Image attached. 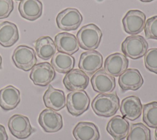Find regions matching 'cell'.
Wrapping results in <instances>:
<instances>
[{"instance_id": "obj_17", "label": "cell", "mask_w": 157, "mask_h": 140, "mask_svg": "<svg viewBox=\"0 0 157 140\" xmlns=\"http://www.w3.org/2000/svg\"><path fill=\"white\" fill-rule=\"evenodd\" d=\"M129 128L128 121L124 117L117 115L109 121L106 130L114 140H122L128 136Z\"/></svg>"}, {"instance_id": "obj_10", "label": "cell", "mask_w": 157, "mask_h": 140, "mask_svg": "<svg viewBox=\"0 0 157 140\" xmlns=\"http://www.w3.org/2000/svg\"><path fill=\"white\" fill-rule=\"evenodd\" d=\"M146 16L139 10H130L122 19L124 31L131 35H137L145 28Z\"/></svg>"}, {"instance_id": "obj_20", "label": "cell", "mask_w": 157, "mask_h": 140, "mask_svg": "<svg viewBox=\"0 0 157 140\" xmlns=\"http://www.w3.org/2000/svg\"><path fill=\"white\" fill-rule=\"evenodd\" d=\"M21 100L19 90L13 85H7L0 90V107L4 111L15 109Z\"/></svg>"}, {"instance_id": "obj_29", "label": "cell", "mask_w": 157, "mask_h": 140, "mask_svg": "<svg viewBox=\"0 0 157 140\" xmlns=\"http://www.w3.org/2000/svg\"><path fill=\"white\" fill-rule=\"evenodd\" d=\"M144 31L147 39L157 40V15L147 19Z\"/></svg>"}, {"instance_id": "obj_2", "label": "cell", "mask_w": 157, "mask_h": 140, "mask_svg": "<svg viewBox=\"0 0 157 140\" xmlns=\"http://www.w3.org/2000/svg\"><path fill=\"white\" fill-rule=\"evenodd\" d=\"M102 33L94 23H89L82 26L77 34V39L82 49L93 50L97 49L101 42Z\"/></svg>"}, {"instance_id": "obj_18", "label": "cell", "mask_w": 157, "mask_h": 140, "mask_svg": "<svg viewBox=\"0 0 157 140\" xmlns=\"http://www.w3.org/2000/svg\"><path fill=\"white\" fill-rule=\"evenodd\" d=\"M43 101L46 107L55 111L64 108L66 104V99L63 90L55 88L49 85L43 95Z\"/></svg>"}, {"instance_id": "obj_3", "label": "cell", "mask_w": 157, "mask_h": 140, "mask_svg": "<svg viewBox=\"0 0 157 140\" xmlns=\"http://www.w3.org/2000/svg\"><path fill=\"white\" fill-rule=\"evenodd\" d=\"M148 44L140 35H131L126 37L121 43V51L126 56L131 59H139L145 55Z\"/></svg>"}, {"instance_id": "obj_33", "label": "cell", "mask_w": 157, "mask_h": 140, "mask_svg": "<svg viewBox=\"0 0 157 140\" xmlns=\"http://www.w3.org/2000/svg\"><path fill=\"white\" fill-rule=\"evenodd\" d=\"M155 139L157 140V128L155 131Z\"/></svg>"}, {"instance_id": "obj_1", "label": "cell", "mask_w": 157, "mask_h": 140, "mask_svg": "<svg viewBox=\"0 0 157 140\" xmlns=\"http://www.w3.org/2000/svg\"><path fill=\"white\" fill-rule=\"evenodd\" d=\"M93 112L98 116L110 117L114 115L120 107V99L117 93H99L91 103Z\"/></svg>"}, {"instance_id": "obj_35", "label": "cell", "mask_w": 157, "mask_h": 140, "mask_svg": "<svg viewBox=\"0 0 157 140\" xmlns=\"http://www.w3.org/2000/svg\"><path fill=\"white\" fill-rule=\"evenodd\" d=\"M15 1H21V0H15Z\"/></svg>"}, {"instance_id": "obj_34", "label": "cell", "mask_w": 157, "mask_h": 140, "mask_svg": "<svg viewBox=\"0 0 157 140\" xmlns=\"http://www.w3.org/2000/svg\"><path fill=\"white\" fill-rule=\"evenodd\" d=\"M2 69V57L0 55V69Z\"/></svg>"}, {"instance_id": "obj_14", "label": "cell", "mask_w": 157, "mask_h": 140, "mask_svg": "<svg viewBox=\"0 0 157 140\" xmlns=\"http://www.w3.org/2000/svg\"><path fill=\"white\" fill-rule=\"evenodd\" d=\"M89 77L80 69H73L66 74L63 82L69 91L84 90L88 85Z\"/></svg>"}, {"instance_id": "obj_9", "label": "cell", "mask_w": 157, "mask_h": 140, "mask_svg": "<svg viewBox=\"0 0 157 140\" xmlns=\"http://www.w3.org/2000/svg\"><path fill=\"white\" fill-rule=\"evenodd\" d=\"M102 64V55L96 50H88L80 55L78 68L89 76H93L96 71L101 69Z\"/></svg>"}, {"instance_id": "obj_5", "label": "cell", "mask_w": 157, "mask_h": 140, "mask_svg": "<svg viewBox=\"0 0 157 140\" xmlns=\"http://www.w3.org/2000/svg\"><path fill=\"white\" fill-rule=\"evenodd\" d=\"M12 59L16 67L24 71L31 70L37 61L34 49L23 45H18L15 49Z\"/></svg>"}, {"instance_id": "obj_15", "label": "cell", "mask_w": 157, "mask_h": 140, "mask_svg": "<svg viewBox=\"0 0 157 140\" xmlns=\"http://www.w3.org/2000/svg\"><path fill=\"white\" fill-rule=\"evenodd\" d=\"M118 77V84L123 91L137 90L144 84V79L140 71L135 68L127 69Z\"/></svg>"}, {"instance_id": "obj_21", "label": "cell", "mask_w": 157, "mask_h": 140, "mask_svg": "<svg viewBox=\"0 0 157 140\" xmlns=\"http://www.w3.org/2000/svg\"><path fill=\"white\" fill-rule=\"evenodd\" d=\"M43 6L40 0H21L18 4V11L25 19L34 21L42 14Z\"/></svg>"}, {"instance_id": "obj_12", "label": "cell", "mask_w": 157, "mask_h": 140, "mask_svg": "<svg viewBox=\"0 0 157 140\" xmlns=\"http://www.w3.org/2000/svg\"><path fill=\"white\" fill-rule=\"evenodd\" d=\"M93 90L99 93H110L116 86L115 77L107 74L104 69L96 71L91 78Z\"/></svg>"}, {"instance_id": "obj_31", "label": "cell", "mask_w": 157, "mask_h": 140, "mask_svg": "<svg viewBox=\"0 0 157 140\" xmlns=\"http://www.w3.org/2000/svg\"><path fill=\"white\" fill-rule=\"evenodd\" d=\"M0 140H8V136L5 127L0 124Z\"/></svg>"}, {"instance_id": "obj_16", "label": "cell", "mask_w": 157, "mask_h": 140, "mask_svg": "<svg viewBox=\"0 0 157 140\" xmlns=\"http://www.w3.org/2000/svg\"><path fill=\"white\" fill-rule=\"evenodd\" d=\"M143 106L139 97L132 95L124 98L121 103L120 110L123 117L134 121L142 114Z\"/></svg>"}, {"instance_id": "obj_7", "label": "cell", "mask_w": 157, "mask_h": 140, "mask_svg": "<svg viewBox=\"0 0 157 140\" xmlns=\"http://www.w3.org/2000/svg\"><path fill=\"white\" fill-rule=\"evenodd\" d=\"M55 70L48 62L35 64L31 69L29 78L36 85L45 87L55 78Z\"/></svg>"}, {"instance_id": "obj_22", "label": "cell", "mask_w": 157, "mask_h": 140, "mask_svg": "<svg viewBox=\"0 0 157 140\" xmlns=\"http://www.w3.org/2000/svg\"><path fill=\"white\" fill-rule=\"evenodd\" d=\"M72 134L76 140H99L100 138L96 125L88 122H78L74 127Z\"/></svg>"}, {"instance_id": "obj_27", "label": "cell", "mask_w": 157, "mask_h": 140, "mask_svg": "<svg viewBox=\"0 0 157 140\" xmlns=\"http://www.w3.org/2000/svg\"><path fill=\"white\" fill-rule=\"evenodd\" d=\"M143 121L148 126L157 128V101H153L143 106Z\"/></svg>"}, {"instance_id": "obj_26", "label": "cell", "mask_w": 157, "mask_h": 140, "mask_svg": "<svg viewBox=\"0 0 157 140\" xmlns=\"http://www.w3.org/2000/svg\"><path fill=\"white\" fill-rule=\"evenodd\" d=\"M127 140H151L150 130L142 123H132L128 134Z\"/></svg>"}, {"instance_id": "obj_6", "label": "cell", "mask_w": 157, "mask_h": 140, "mask_svg": "<svg viewBox=\"0 0 157 140\" xmlns=\"http://www.w3.org/2000/svg\"><path fill=\"white\" fill-rule=\"evenodd\" d=\"M83 21V17L77 9L68 7L60 12L56 17L58 27L63 31L77 29Z\"/></svg>"}, {"instance_id": "obj_25", "label": "cell", "mask_w": 157, "mask_h": 140, "mask_svg": "<svg viewBox=\"0 0 157 140\" xmlns=\"http://www.w3.org/2000/svg\"><path fill=\"white\" fill-rule=\"evenodd\" d=\"M51 64L58 72L66 74L73 69L75 65V58L71 55L58 52L52 56Z\"/></svg>"}, {"instance_id": "obj_11", "label": "cell", "mask_w": 157, "mask_h": 140, "mask_svg": "<svg viewBox=\"0 0 157 140\" xmlns=\"http://www.w3.org/2000/svg\"><path fill=\"white\" fill-rule=\"evenodd\" d=\"M38 123L47 133H55L63 126V118L60 114L51 109H44L39 114Z\"/></svg>"}, {"instance_id": "obj_28", "label": "cell", "mask_w": 157, "mask_h": 140, "mask_svg": "<svg viewBox=\"0 0 157 140\" xmlns=\"http://www.w3.org/2000/svg\"><path fill=\"white\" fill-rule=\"evenodd\" d=\"M144 61L148 71L157 74V48L148 50L144 55Z\"/></svg>"}, {"instance_id": "obj_19", "label": "cell", "mask_w": 157, "mask_h": 140, "mask_svg": "<svg viewBox=\"0 0 157 140\" xmlns=\"http://www.w3.org/2000/svg\"><path fill=\"white\" fill-rule=\"evenodd\" d=\"M55 44L58 52L72 55L79 50V44L77 37L72 34L63 32L55 37Z\"/></svg>"}, {"instance_id": "obj_4", "label": "cell", "mask_w": 157, "mask_h": 140, "mask_svg": "<svg viewBox=\"0 0 157 140\" xmlns=\"http://www.w3.org/2000/svg\"><path fill=\"white\" fill-rule=\"evenodd\" d=\"M90 103V97L84 90L71 91L67 95V109L73 116H80L86 111L89 108Z\"/></svg>"}, {"instance_id": "obj_30", "label": "cell", "mask_w": 157, "mask_h": 140, "mask_svg": "<svg viewBox=\"0 0 157 140\" xmlns=\"http://www.w3.org/2000/svg\"><path fill=\"white\" fill-rule=\"evenodd\" d=\"M13 9V0H0V19L7 18Z\"/></svg>"}, {"instance_id": "obj_13", "label": "cell", "mask_w": 157, "mask_h": 140, "mask_svg": "<svg viewBox=\"0 0 157 140\" xmlns=\"http://www.w3.org/2000/svg\"><path fill=\"white\" fill-rule=\"evenodd\" d=\"M129 60L127 57L120 53L117 52L109 55L104 61V69L113 77H118L128 66Z\"/></svg>"}, {"instance_id": "obj_32", "label": "cell", "mask_w": 157, "mask_h": 140, "mask_svg": "<svg viewBox=\"0 0 157 140\" xmlns=\"http://www.w3.org/2000/svg\"><path fill=\"white\" fill-rule=\"evenodd\" d=\"M140 1L142 2H151L155 0H140Z\"/></svg>"}, {"instance_id": "obj_23", "label": "cell", "mask_w": 157, "mask_h": 140, "mask_svg": "<svg viewBox=\"0 0 157 140\" xmlns=\"http://www.w3.org/2000/svg\"><path fill=\"white\" fill-rule=\"evenodd\" d=\"M18 28L13 23L5 21L0 23V45L4 47L13 45L19 39Z\"/></svg>"}, {"instance_id": "obj_8", "label": "cell", "mask_w": 157, "mask_h": 140, "mask_svg": "<svg viewBox=\"0 0 157 140\" xmlns=\"http://www.w3.org/2000/svg\"><path fill=\"white\" fill-rule=\"evenodd\" d=\"M7 125L11 134L19 139L28 138L35 131L29 119L21 114L13 115L9 119Z\"/></svg>"}, {"instance_id": "obj_24", "label": "cell", "mask_w": 157, "mask_h": 140, "mask_svg": "<svg viewBox=\"0 0 157 140\" xmlns=\"http://www.w3.org/2000/svg\"><path fill=\"white\" fill-rule=\"evenodd\" d=\"M56 47L53 39L48 36H42L35 41V50L37 56L44 60H48L56 52Z\"/></svg>"}]
</instances>
